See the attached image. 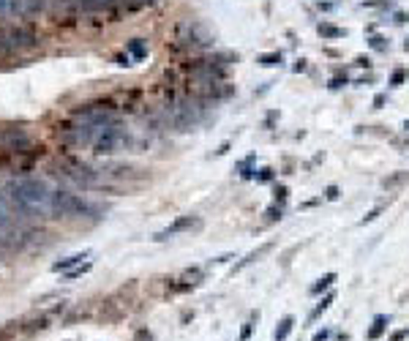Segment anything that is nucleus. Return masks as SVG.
<instances>
[{
  "label": "nucleus",
  "instance_id": "obj_4",
  "mask_svg": "<svg viewBox=\"0 0 409 341\" xmlns=\"http://www.w3.org/2000/svg\"><path fill=\"white\" fill-rule=\"evenodd\" d=\"M118 120V112L109 101H96V104H85L77 112L71 115V123L85 126V129H104V126L115 123Z\"/></svg>",
  "mask_w": 409,
  "mask_h": 341
},
{
  "label": "nucleus",
  "instance_id": "obj_25",
  "mask_svg": "<svg viewBox=\"0 0 409 341\" xmlns=\"http://www.w3.org/2000/svg\"><path fill=\"white\" fill-rule=\"evenodd\" d=\"M286 194H289V191H286V186H278V188H276V205H284V202H286Z\"/></svg>",
  "mask_w": 409,
  "mask_h": 341
},
{
  "label": "nucleus",
  "instance_id": "obj_33",
  "mask_svg": "<svg viewBox=\"0 0 409 341\" xmlns=\"http://www.w3.org/2000/svg\"><path fill=\"white\" fill-rule=\"evenodd\" d=\"M8 5H11V0H0V11H5Z\"/></svg>",
  "mask_w": 409,
  "mask_h": 341
},
{
  "label": "nucleus",
  "instance_id": "obj_23",
  "mask_svg": "<svg viewBox=\"0 0 409 341\" xmlns=\"http://www.w3.org/2000/svg\"><path fill=\"white\" fill-rule=\"evenodd\" d=\"M251 331H254V320H251V322H245V325H243L240 339H237V341H248V339H251Z\"/></svg>",
  "mask_w": 409,
  "mask_h": 341
},
{
  "label": "nucleus",
  "instance_id": "obj_31",
  "mask_svg": "<svg viewBox=\"0 0 409 341\" xmlns=\"http://www.w3.org/2000/svg\"><path fill=\"white\" fill-rule=\"evenodd\" d=\"M327 336H330V331H319V333H314L311 341H327Z\"/></svg>",
  "mask_w": 409,
  "mask_h": 341
},
{
  "label": "nucleus",
  "instance_id": "obj_15",
  "mask_svg": "<svg viewBox=\"0 0 409 341\" xmlns=\"http://www.w3.org/2000/svg\"><path fill=\"white\" fill-rule=\"evenodd\" d=\"M292 328H295V317H284V320L278 322L276 333H273V341H286V336L292 333Z\"/></svg>",
  "mask_w": 409,
  "mask_h": 341
},
{
  "label": "nucleus",
  "instance_id": "obj_11",
  "mask_svg": "<svg viewBox=\"0 0 409 341\" xmlns=\"http://www.w3.org/2000/svg\"><path fill=\"white\" fill-rule=\"evenodd\" d=\"M317 33H319L322 38H327V41L347 36V30H344V27H336V25H330V22H319V25H317Z\"/></svg>",
  "mask_w": 409,
  "mask_h": 341
},
{
  "label": "nucleus",
  "instance_id": "obj_12",
  "mask_svg": "<svg viewBox=\"0 0 409 341\" xmlns=\"http://www.w3.org/2000/svg\"><path fill=\"white\" fill-rule=\"evenodd\" d=\"M388 325H390V317H385V314L374 317V325L368 328V333H366V336L371 339V341H374V339H379V336H382L385 331H388Z\"/></svg>",
  "mask_w": 409,
  "mask_h": 341
},
{
  "label": "nucleus",
  "instance_id": "obj_3",
  "mask_svg": "<svg viewBox=\"0 0 409 341\" xmlns=\"http://www.w3.org/2000/svg\"><path fill=\"white\" fill-rule=\"evenodd\" d=\"M49 213L52 216H60V218H82V216H98L101 207L93 205V202H87V199H82V196H77V194L52 191Z\"/></svg>",
  "mask_w": 409,
  "mask_h": 341
},
{
  "label": "nucleus",
  "instance_id": "obj_2",
  "mask_svg": "<svg viewBox=\"0 0 409 341\" xmlns=\"http://www.w3.org/2000/svg\"><path fill=\"white\" fill-rule=\"evenodd\" d=\"M38 33L30 25H0V55H16L38 47Z\"/></svg>",
  "mask_w": 409,
  "mask_h": 341
},
{
  "label": "nucleus",
  "instance_id": "obj_30",
  "mask_svg": "<svg viewBox=\"0 0 409 341\" xmlns=\"http://www.w3.org/2000/svg\"><path fill=\"white\" fill-rule=\"evenodd\" d=\"M134 341H153V336H150L148 331H139V333H137V339H134Z\"/></svg>",
  "mask_w": 409,
  "mask_h": 341
},
{
  "label": "nucleus",
  "instance_id": "obj_24",
  "mask_svg": "<svg viewBox=\"0 0 409 341\" xmlns=\"http://www.w3.org/2000/svg\"><path fill=\"white\" fill-rule=\"evenodd\" d=\"M371 47L379 49V52H385V49H388V41H385L382 36H374V38H371Z\"/></svg>",
  "mask_w": 409,
  "mask_h": 341
},
{
  "label": "nucleus",
  "instance_id": "obj_17",
  "mask_svg": "<svg viewBox=\"0 0 409 341\" xmlns=\"http://www.w3.org/2000/svg\"><path fill=\"white\" fill-rule=\"evenodd\" d=\"M126 47H128V52L134 55V60H142V57H148V47H145L142 38H134V41H128Z\"/></svg>",
  "mask_w": 409,
  "mask_h": 341
},
{
  "label": "nucleus",
  "instance_id": "obj_14",
  "mask_svg": "<svg viewBox=\"0 0 409 341\" xmlns=\"http://www.w3.org/2000/svg\"><path fill=\"white\" fill-rule=\"evenodd\" d=\"M90 257V251H79V254H71V257H66V259H60V262H55L52 265V270H68L71 265H79L82 259H87Z\"/></svg>",
  "mask_w": 409,
  "mask_h": 341
},
{
  "label": "nucleus",
  "instance_id": "obj_22",
  "mask_svg": "<svg viewBox=\"0 0 409 341\" xmlns=\"http://www.w3.org/2000/svg\"><path fill=\"white\" fill-rule=\"evenodd\" d=\"M265 216H267V221H276V218H281V205H270Z\"/></svg>",
  "mask_w": 409,
  "mask_h": 341
},
{
  "label": "nucleus",
  "instance_id": "obj_34",
  "mask_svg": "<svg viewBox=\"0 0 409 341\" xmlns=\"http://www.w3.org/2000/svg\"><path fill=\"white\" fill-rule=\"evenodd\" d=\"M404 49H407V52H409V38H407V41H404Z\"/></svg>",
  "mask_w": 409,
  "mask_h": 341
},
{
  "label": "nucleus",
  "instance_id": "obj_19",
  "mask_svg": "<svg viewBox=\"0 0 409 341\" xmlns=\"http://www.w3.org/2000/svg\"><path fill=\"white\" fill-rule=\"evenodd\" d=\"M333 300H336V295H325V298H322V303H319L317 309L311 311V320H317V317L322 314V311H327V309H330V303H333Z\"/></svg>",
  "mask_w": 409,
  "mask_h": 341
},
{
  "label": "nucleus",
  "instance_id": "obj_28",
  "mask_svg": "<svg viewBox=\"0 0 409 341\" xmlns=\"http://www.w3.org/2000/svg\"><path fill=\"white\" fill-rule=\"evenodd\" d=\"M325 196H327V199H338V188H336V186H327Z\"/></svg>",
  "mask_w": 409,
  "mask_h": 341
},
{
  "label": "nucleus",
  "instance_id": "obj_10",
  "mask_svg": "<svg viewBox=\"0 0 409 341\" xmlns=\"http://www.w3.org/2000/svg\"><path fill=\"white\" fill-rule=\"evenodd\" d=\"M52 0H11L8 11L14 16H36V14H44L49 11Z\"/></svg>",
  "mask_w": 409,
  "mask_h": 341
},
{
  "label": "nucleus",
  "instance_id": "obj_29",
  "mask_svg": "<svg viewBox=\"0 0 409 341\" xmlns=\"http://www.w3.org/2000/svg\"><path fill=\"white\" fill-rule=\"evenodd\" d=\"M341 85H347V77H344V79H341V77L330 79V88H333V90H336V88H341Z\"/></svg>",
  "mask_w": 409,
  "mask_h": 341
},
{
  "label": "nucleus",
  "instance_id": "obj_35",
  "mask_svg": "<svg viewBox=\"0 0 409 341\" xmlns=\"http://www.w3.org/2000/svg\"><path fill=\"white\" fill-rule=\"evenodd\" d=\"M404 129H407V131H409V120H407V123H404Z\"/></svg>",
  "mask_w": 409,
  "mask_h": 341
},
{
  "label": "nucleus",
  "instance_id": "obj_20",
  "mask_svg": "<svg viewBox=\"0 0 409 341\" xmlns=\"http://www.w3.org/2000/svg\"><path fill=\"white\" fill-rule=\"evenodd\" d=\"M254 177H256V183H270L273 177H276V172L270 170V167H265V170H259V172H254Z\"/></svg>",
  "mask_w": 409,
  "mask_h": 341
},
{
  "label": "nucleus",
  "instance_id": "obj_1",
  "mask_svg": "<svg viewBox=\"0 0 409 341\" xmlns=\"http://www.w3.org/2000/svg\"><path fill=\"white\" fill-rule=\"evenodd\" d=\"M5 196L11 199V205L25 216H44L49 213L52 205V188L38 177H19L5 188Z\"/></svg>",
  "mask_w": 409,
  "mask_h": 341
},
{
  "label": "nucleus",
  "instance_id": "obj_6",
  "mask_svg": "<svg viewBox=\"0 0 409 341\" xmlns=\"http://www.w3.org/2000/svg\"><path fill=\"white\" fill-rule=\"evenodd\" d=\"M164 112H167L169 126H175L178 131H186V129H191V126H197L200 118H202V107L197 101H189V98H180V101L167 104Z\"/></svg>",
  "mask_w": 409,
  "mask_h": 341
},
{
  "label": "nucleus",
  "instance_id": "obj_21",
  "mask_svg": "<svg viewBox=\"0 0 409 341\" xmlns=\"http://www.w3.org/2000/svg\"><path fill=\"white\" fill-rule=\"evenodd\" d=\"M404 79H407V71H404V68H396L393 77H390V85H393V88H399V85H404Z\"/></svg>",
  "mask_w": 409,
  "mask_h": 341
},
{
  "label": "nucleus",
  "instance_id": "obj_13",
  "mask_svg": "<svg viewBox=\"0 0 409 341\" xmlns=\"http://www.w3.org/2000/svg\"><path fill=\"white\" fill-rule=\"evenodd\" d=\"M267 251H273V243H262L259 248H256V251H251L248 254V257H245V259H240V262H237L235 265V273H237V270H243L245 268V265H251V262H256V259H259V257H265V254Z\"/></svg>",
  "mask_w": 409,
  "mask_h": 341
},
{
  "label": "nucleus",
  "instance_id": "obj_26",
  "mask_svg": "<svg viewBox=\"0 0 409 341\" xmlns=\"http://www.w3.org/2000/svg\"><path fill=\"white\" fill-rule=\"evenodd\" d=\"M87 268H90V262H85V265H82V268H77V270H71V273H66V279H77V276H82V273H85V270Z\"/></svg>",
  "mask_w": 409,
  "mask_h": 341
},
{
  "label": "nucleus",
  "instance_id": "obj_5",
  "mask_svg": "<svg viewBox=\"0 0 409 341\" xmlns=\"http://www.w3.org/2000/svg\"><path fill=\"white\" fill-rule=\"evenodd\" d=\"M57 170H60L57 175H60V177H66L68 183H74V186H79V188H98V186H104L101 172H96L93 167L82 164V161L66 159L60 167H57Z\"/></svg>",
  "mask_w": 409,
  "mask_h": 341
},
{
  "label": "nucleus",
  "instance_id": "obj_18",
  "mask_svg": "<svg viewBox=\"0 0 409 341\" xmlns=\"http://www.w3.org/2000/svg\"><path fill=\"white\" fill-rule=\"evenodd\" d=\"M281 60H284L281 52H265V55L256 57V63H259V66H278Z\"/></svg>",
  "mask_w": 409,
  "mask_h": 341
},
{
  "label": "nucleus",
  "instance_id": "obj_8",
  "mask_svg": "<svg viewBox=\"0 0 409 341\" xmlns=\"http://www.w3.org/2000/svg\"><path fill=\"white\" fill-rule=\"evenodd\" d=\"M178 41H186L191 47H210L213 44V36L200 25V22H183L178 27Z\"/></svg>",
  "mask_w": 409,
  "mask_h": 341
},
{
  "label": "nucleus",
  "instance_id": "obj_27",
  "mask_svg": "<svg viewBox=\"0 0 409 341\" xmlns=\"http://www.w3.org/2000/svg\"><path fill=\"white\" fill-rule=\"evenodd\" d=\"M407 336H409V331H396L393 336H390V341H404Z\"/></svg>",
  "mask_w": 409,
  "mask_h": 341
},
{
  "label": "nucleus",
  "instance_id": "obj_7",
  "mask_svg": "<svg viewBox=\"0 0 409 341\" xmlns=\"http://www.w3.org/2000/svg\"><path fill=\"white\" fill-rule=\"evenodd\" d=\"M126 145H128V134H126V129H123L118 120H115V123L104 126L101 134L96 137V142H93V153L112 156V153H120Z\"/></svg>",
  "mask_w": 409,
  "mask_h": 341
},
{
  "label": "nucleus",
  "instance_id": "obj_9",
  "mask_svg": "<svg viewBox=\"0 0 409 341\" xmlns=\"http://www.w3.org/2000/svg\"><path fill=\"white\" fill-rule=\"evenodd\" d=\"M191 229H202V218H200V216H180V218H175V221L169 224L167 229L156 232V240H169L172 235H178V232H191Z\"/></svg>",
  "mask_w": 409,
  "mask_h": 341
},
{
  "label": "nucleus",
  "instance_id": "obj_32",
  "mask_svg": "<svg viewBox=\"0 0 409 341\" xmlns=\"http://www.w3.org/2000/svg\"><path fill=\"white\" fill-rule=\"evenodd\" d=\"M385 101H388V96H385V93H379L377 98H374V107H377V109H379V107H385Z\"/></svg>",
  "mask_w": 409,
  "mask_h": 341
},
{
  "label": "nucleus",
  "instance_id": "obj_16",
  "mask_svg": "<svg viewBox=\"0 0 409 341\" xmlns=\"http://www.w3.org/2000/svg\"><path fill=\"white\" fill-rule=\"evenodd\" d=\"M333 284H336V273H327V276H322V279L317 281V284H311V290H308V292H311V295H322L325 290H330Z\"/></svg>",
  "mask_w": 409,
  "mask_h": 341
}]
</instances>
